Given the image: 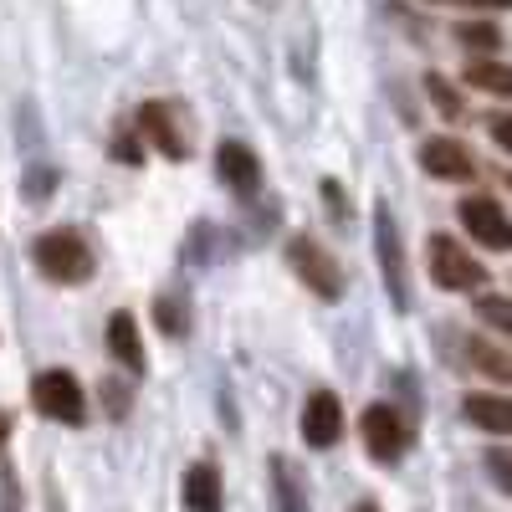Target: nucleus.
<instances>
[{
  "label": "nucleus",
  "instance_id": "16",
  "mask_svg": "<svg viewBox=\"0 0 512 512\" xmlns=\"http://www.w3.org/2000/svg\"><path fill=\"white\" fill-rule=\"evenodd\" d=\"M272 482H277V507H282V512H308V492H303V482H297V472H292L287 456L272 461Z\"/></svg>",
  "mask_w": 512,
  "mask_h": 512
},
{
  "label": "nucleus",
  "instance_id": "1",
  "mask_svg": "<svg viewBox=\"0 0 512 512\" xmlns=\"http://www.w3.org/2000/svg\"><path fill=\"white\" fill-rule=\"evenodd\" d=\"M31 256H36V267H41V277H47V282L77 287V282L93 277V251H88V241H82L77 231H47V236H36Z\"/></svg>",
  "mask_w": 512,
  "mask_h": 512
},
{
  "label": "nucleus",
  "instance_id": "12",
  "mask_svg": "<svg viewBox=\"0 0 512 512\" xmlns=\"http://www.w3.org/2000/svg\"><path fill=\"white\" fill-rule=\"evenodd\" d=\"M466 420L487 436H512V400L507 395H466Z\"/></svg>",
  "mask_w": 512,
  "mask_h": 512
},
{
  "label": "nucleus",
  "instance_id": "23",
  "mask_svg": "<svg viewBox=\"0 0 512 512\" xmlns=\"http://www.w3.org/2000/svg\"><path fill=\"white\" fill-rule=\"evenodd\" d=\"M492 139H497V149H502V154H512V113L492 118Z\"/></svg>",
  "mask_w": 512,
  "mask_h": 512
},
{
  "label": "nucleus",
  "instance_id": "6",
  "mask_svg": "<svg viewBox=\"0 0 512 512\" xmlns=\"http://www.w3.org/2000/svg\"><path fill=\"white\" fill-rule=\"evenodd\" d=\"M374 246H379V272H384V287H390V303L405 313L410 308V282H405V251H400V231L390 221V210L379 205L374 216Z\"/></svg>",
  "mask_w": 512,
  "mask_h": 512
},
{
  "label": "nucleus",
  "instance_id": "26",
  "mask_svg": "<svg viewBox=\"0 0 512 512\" xmlns=\"http://www.w3.org/2000/svg\"><path fill=\"white\" fill-rule=\"evenodd\" d=\"M354 512H379V507H374V502H359V507H354Z\"/></svg>",
  "mask_w": 512,
  "mask_h": 512
},
{
  "label": "nucleus",
  "instance_id": "21",
  "mask_svg": "<svg viewBox=\"0 0 512 512\" xmlns=\"http://www.w3.org/2000/svg\"><path fill=\"white\" fill-rule=\"evenodd\" d=\"M487 472H492V482L502 492H512V456L507 451H487Z\"/></svg>",
  "mask_w": 512,
  "mask_h": 512
},
{
  "label": "nucleus",
  "instance_id": "13",
  "mask_svg": "<svg viewBox=\"0 0 512 512\" xmlns=\"http://www.w3.org/2000/svg\"><path fill=\"white\" fill-rule=\"evenodd\" d=\"M185 512H221V472L210 461H195L185 472Z\"/></svg>",
  "mask_w": 512,
  "mask_h": 512
},
{
  "label": "nucleus",
  "instance_id": "5",
  "mask_svg": "<svg viewBox=\"0 0 512 512\" xmlns=\"http://www.w3.org/2000/svg\"><path fill=\"white\" fill-rule=\"evenodd\" d=\"M359 431H364V446L374 461H400L405 446H410V431H405V415L395 405H369L364 420H359Z\"/></svg>",
  "mask_w": 512,
  "mask_h": 512
},
{
  "label": "nucleus",
  "instance_id": "17",
  "mask_svg": "<svg viewBox=\"0 0 512 512\" xmlns=\"http://www.w3.org/2000/svg\"><path fill=\"white\" fill-rule=\"evenodd\" d=\"M466 359H472L477 369H487V374H497V379H512V349H497V344H487V338H472V344H466Z\"/></svg>",
  "mask_w": 512,
  "mask_h": 512
},
{
  "label": "nucleus",
  "instance_id": "9",
  "mask_svg": "<svg viewBox=\"0 0 512 512\" xmlns=\"http://www.w3.org/2000/svg\"><path fill=\"white\" fill-rule=\"evenodd\" d=\"M420 164L431 169L436 180H472L477 175V159H472V149H466L461 139H425L420 144Z\"/></svg>",
  "mask_w": 512,
  "mask_h": 512
},
{
  "label": "nucleus",
  "instance_id": "27",
  "mask_svg": "<svg viewBox=\"0 0 512 512\" xmlns=\"http://www.w3.org/2000/svg\"><path fill=\"white\" fill-rule=\"evenodd\" d=\"M507 185H512V175H507Z\"/></svg>",
  "mask_w": 512,
  "mask_h": 512
},
{
  "label": "nucleus",
  "instance_id": "8",
  "mask_svg": "<svg viewBox=\"0 0 512 512\" xmlns=\"http://www.w3.org/2000/svg\"><path fill=\"white\" fill-rule=\"evenodd\" d=\"M338 436H344V405H338L333 390H313L303 405V441L328 451V446H338Z\"/></svg>",
  "mask_w": 512,
  "mask_h": 512
},
{
  "label": "nucleus",
  "instance_id": "3",
  "mask_svg": "<svg viewBox=\"0 0 512 512\" xmlns=\"http://www.w3.org/2000/svg\"><path fill=\"white\" fill-rule=\"evenodd\" d=\"M31 400H36V410L47 415V420H62V425H82V420H88V395H82L77 374H67V369L36 374Z\"/></svg>",
  "mask_w": 512,
  "mask_h": 512
},
{
  "label": "nucleus",
  "instance_id": "11",
  "mask_svg": "<svg viewBox=\"0 0 512 512\" xmlns=\"http://www.w3.org/2000/svg\"><path fill=\"white\" fill-rule=\"evenodd\" d=\"M139 128L159 144V154H164V159H185V154H190L185 134L175 128V118H169V103H144V108H139Z\"/></svg>",
  "mask_w": 512,
  "mask_h": 512
},
{
  "label": "nucleus",
  "instance_id": "22",
  "mask_svg": "<svg viewBox=\"0 0 512 512\" xmlns=\"http://www.w3.org/2000/svg\"><path fill=\"white\" fill-rule=\"evenodd\" d=\"M154 318H159V328H164V333H180V328H185V323H180V303H175V297H159Z\"/></svg>",
  "mask_w": 512,
  "mask_h": 512
},
{
  "label": "nucleus",
  "instance_id": "24",
  "mask_svg": "<svg viewBox=\"0 0 512 512\" xmlns=\"http://www.w3.org/2000/svg\"><path fill=\"white\" fill-rule=\"evenodd\" d=\"M461 6H472V11H512V0H461Z\"/></svg>",
  "mask_w": 512,
  "mask_h": 512
},
{
  "label": "nucleus",
  "instance_id": "20",
  "mask_svg": "<svg viewBox=\"0 0 512 512\" xmlns=\"http://www.w3.org/2000/svg\"><path fill=\"white\" fill-rule=\"evenodd\" d=\"M477 313H482V323H492V328H502L512 338V297L487 292V297H477Z\"/></svg>",
  "mask_w": 512,
  "mask_h": 512
},
{
  "label": "nucleus",
  "instance_id": "2",
  "mask_svg": "<svg viewBox=\"0 0 512 512\" xmlns=\"http://www.w3.org/2000/svg\"><path fill=\"white\" fill-rule=\"evenodd\" d=\"M425 262H431L436 287H446V292H477L487 282V267L461 241H451V236H431V241H425Z\"/></svg>",
  "mask_w": 512,
  "mask_h": 512
},
{
  "label": "nucleus",
  "instance_id": "14",
  "mask_svg": "<svg viewBox=\"0 0 512 512\" xmlns=\"http://www.w3.org/2000/svg\"><path fill=\"white\" fill-rule=\"evenodd\" d=\"M108 344H113V354H118V364H123V369L144 374V344H139L134 313H113V318H108Z\"/></svg>",
  "mask_w": 512,
  "mask_h": 512
},
{
  "label": "nucleus",
  "instance_id": "10",
  "mask_svg": "<svg viewBox=\"0 0 512 512\" xmlns=\"http://www.w3.org/2000/svg\"><path fill=\"white\" fill-rule=\"evenodd\" d=\"M216 169H221V180H226L236 195H251L256 185H262V164H256V154H251L246 144H236V139H226V144L216 149Z\"/></svg>",
  "mask_w": 512,
  "mask_h": 512
},
{
  "label": "nucleus",
  "instance_id": "25",
  "mask_svg": "<svg viewBox=\"0 0 512 512\" xmlns=\"http://www.w3.org/2000/svg\"><path fill=\"white\" fill-rule=\"evenodd\" d=\"M6 431H11V420H6V415H0V446H6Z\"/></svg>",
  "mask_w": 512,
  "mask_h": 512
},
{
  "label": "nucleus",
  "instance_id": "4",
  "mask_svg": "<svg viewBox=\"0 0 512 512\" xmlns=\"http://www.w3.org/2000/svg\"><path fill=\"white\" fill-rule=\"evenodd\" d=\"M287 267L303 277L308 292H318V297H338V292H344V267H338L313 236H292L287 241Z\"/></svg>",
  "mask_w": 512,
  "mask_h": 512
},
{
  "label": "nucleus",
  "instance_id": "7",
  "mask_svg": "<svg viewBox=\"0 0 512 512\" xmlns=\"http://www.w3.org/2000/svg\"><path fill=\"white\" fill-rule=\"evenodd\" d=\"M456 216H461V226L472 231L482 246H492V251H512V221L502 216V205H497V200H487V195H466V200L456 205Z\"/></svg>",
  "mask_w": 512,
  "mask_h": 512
},
{
  "label": "nucleus",
  "instance_id": "19",
  "mask_svg": "<svg viewBox=\"0 0 512 512\" xmlns=\"http://www.w3.org/2000/svg\"><path fill=\"white\" fill-rule=\"evenodd\" d=\"M425 93H431V103H436V113H441V118H461V93L451 88V82H446L441 72L425 77Z\"/></svg>",
  "mask_w": 512,
  "mask_h": 512
},
{
  "label": "nucleus",
  "instance_id": "18",
  "mask_svg": "<svg viewBox=\"0 0 512 512\" xmlns=\"http://www.w3.org/2000/svg\"><path fill=\"white\" fill-rule=\"evenodd\" d=\"M456 41H461V47H472V52H497L502 47V31L492 21H461L456 26Z\"/></svg>",
  "mask_w": 512,
  "mask_h": 512
},
{
  "label": "nucleus",
  "instance_id": "15",
  "mask_svg": "<svg viewBox=\"0 0 512 512\" xmlns=\"http://www.w3.org/2000/svg\"><path fill=\"white\" fill-rule=\"evenodd\" d=\"M466 82L482 93L512 98V62H466Z\"/></svg>",
  "mask_w": 512,
  "mask_h": 512
}]
</instances>
